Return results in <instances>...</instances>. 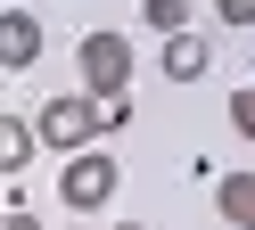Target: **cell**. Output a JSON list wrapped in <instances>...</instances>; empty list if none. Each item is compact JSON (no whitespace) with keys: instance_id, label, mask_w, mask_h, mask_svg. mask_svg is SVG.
Instances as JSON below:
<instances>
[{"instance_id":"cell-1","label":"cell","mask_w":255,"mask_h":230,"mask_svg":"<svg viewBox=\"0 0 255 230\" xmlns=\"http://www.w3.org/2000/svg\"><path fill=\"white\" fill-rule=\"evenodd\" d=\"M33 131H41V148H58V156H91V140L116 131V123H107V107L91 91H58V99H41Z\"/></svg>"},{"instance_id":"cell-2","label":"cell","mask_w":255,"mask_h":230,"mask_svg":"<svg viewBox=\"0 0 255 230\" xmlns=\"http://www.w3.org/2000/svg\"><path fill=\"white\" fill-rule=\"evenodd\" d=\"M74 66H83V91L99 99V107H132V41H124L116 25L83 33V49H74Z\"/></svg>"},{"instance_id":"cell-3","label":"cell","mask_w":255,"mask_h":230,"mask_svg":"<svg viewBox=\"0 0 255 230\" xmlns=\"http://www.w3.org/2000/svg\"><path fill=\"white\" fill-rule=\"evenodd\" d=\"M116 156H107V148H91V156H66V173H58V197H66L74 214H99L107 197H116Z\"/></svg>"},{"instance_id":"cell-4","label":"cell","mask_w":255,"mask_h":230,"mask_svg":"<svg viewBox=\"0 0 255 230\" xmlns=\"http://www.w3.org/2000/svg\"><path fill=\"white\" fill-rule=\"evenodd\" d=\"M0 66H8V74L41 66V16L33 8H0Z\"/></svg>"},{"instance_id":"cell-5","label":"cell","mask_w":255,"mask_h":230,"mask_svg":"<svg viewBox=\"0 0 255 230\" xmlns=\"http://www.w3.org/2000/svg\"><path fill=\"white\" fill-rule=\"evenodd\" d=\"M156 66H165V82H198L206 66H214V41H206V33H173Z\"/></svg>"},{"instance_id":"cell-6","label":"cell","mask_w":255,"mask_h":230,"mask_svg":"<svg viewBox=\"0 0 255 230\" xmlns=\"http://www.w3.org/2000/svg\"><path fill=\"white\" fill-rule=\"evenodd\" d=\"M214 214L231 230H255V173H222L214 181Z\"/></svg>"},{"instance_id":"cell-7","label":"cell","mask_w":255,"mask_h":230,"mask_svg":"<svg viewBox=\"0 0 255 230\" xmlns=\"http://www.w3.org/2000/svg\"><path fill=\"white\" fill-rule=\"evenodd\" d=\"M33 148H41V131L25 123V115H0V173H25Z\"/></svg>"},{"instance_id":"cell-8","label":"cell","mask_w":255,"mask_h":230,"mask_svg":"<svg viewBox=\"0 0 255 230\" xmlns=\"http://www.w3.org/2000/svg\"><path fill=\"white\" fill-rule=\"evenodd\" d=\"M140 16H148V33H189V0H140Z\"/></svg>"},{"instance_id":"cell-9","label":"cell","mask_w":255,"mask_h":230,"mask_svg":"<svg viewBox=\"0 0 255 230\" xmlns=\"http://www.w3.org/2000/svg\"><path fill=\"white\" fill-rule=\"evenodd\" d=\"M222 115H231V131H239V140H255V82H239Z\"/></svg>"},{"instance_id":"cell-10","label":"cell","mask_w":255,"mask_h":230,"mask_svg":"<svg viewBox=\"0 0 255 230\" xmlns=\"http://www.w3.org/2000/svg\"><path fill=\"white\" fill-rule=\"evenodd\" d=\"M214 16H222V25H239V33H247V25H255V0H214Z\"/></svg>"},{"instance_id":"cell-11","label":"cell","mask_w":255,"mask_h":230,"mask_svg":"<svg viewBox=\"0 0 255 230\" xmlns=\"http://www.w3.org/2000/svg\"><path fill=\"white\" fill-rule=\"evenodd\" d=\"M0 230H41V222H33V214H25V206H17V214H8V222H0Z\"/></svg>"},{"instance_id":"cell-12","label":"cell","mask_w":255,"mask_h":230,"mask_svg":"<svg viewBox=\"0 0 255 230\" xmlns=\"http://www.w3.org/2000/svg\"><path fill=\"white\" fill-rule=\"evenodd\" d=\"M116 230H148V222H116Z\"/></svg>"}]
</instances>
